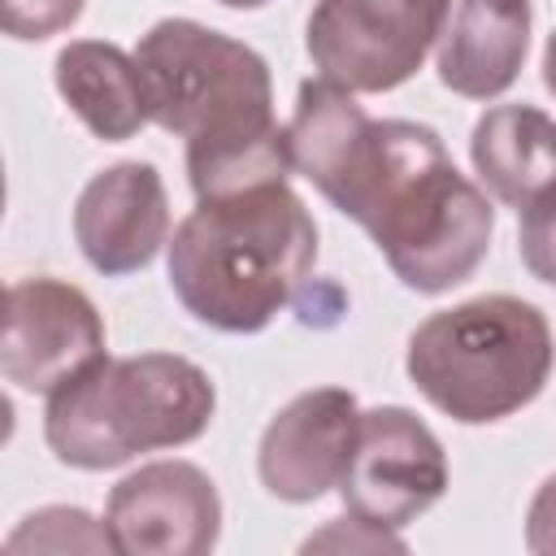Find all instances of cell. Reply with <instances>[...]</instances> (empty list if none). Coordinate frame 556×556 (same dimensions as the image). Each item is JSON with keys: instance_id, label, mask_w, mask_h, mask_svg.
Segmentation results:
<instances>
[{"instance_id": "cell-1", "label": "cell", "mask_w": 556, "mask_h": 556, "mask_svg": "<svg viewBox=\"0 0 556 556\" xmlns=\"http://www.w3.org/2000/svg\"><path fill=\"white\" fill-rule=\"evenodd\" d=\"M287 139L295 169L378 243L404 287L439 295L482 265L495 208L452 165L430 126L374 122L356 91L308 78L300 83Z\"/></svg>"}, {"instance_id": "cell-2", "label": "cell", "mask_w": 556, "mask_h": 556, "mask_svg": "<svg viewBox=\"0 0 556 556\" xmlns=\"http://www.w3.org/2000/svg\"><path fill=\"white\" fill-rule=\"evenodd\" d=\"M148 122L187 139L195 200L287 182L295 169L287 126L274 122V83L261 52L200 26L161 17L135 48Z\"/></svg>"}, {"instance_id": "cell-3", "label": "cell", "mask_w": 556, "mask_h": 556, "mask_svg": "<svg viewBox=\"0 0 556 556\" xmlns=\"http://www.w3.org/2000/svg\"><path fill=\"white\" fill-rule=\"evenodd\" d=\"M317 265V226L287 182L200 200L169 239V287L226 334L265 330L300 300Z\"/></svg>"}, {"instance_id": "cell-4", "label": "cell", "mask_w": 556, "mask_h": 556, "mask_svg": "<svg viewBox=\"0 0 556 556\" xmlns=\"http://www.w3.org/2000/svg\"><path fill=\"white\" fill-rule=\"evenodd\" d=\"M217 408L213 378L174 352L96 361L48 395L43 439L70 469H117L139 452L195 443Z\"/></svg>"}, {"instance_id": "cell-5", "label": "cell", "mask_w": 556, "mask_h": 556, "mask_svg": "<svg viewBox=\"0 0 556 556\" xmlns=\"http://www.w3.org/2000/svg\"><path fill=\"white\" fill-rule=\"evenodd\" d=\"M552 361V326L530 300L478 295L430 313L408 334L404 369L443 417L486 426L539 400Z\"/></svg>"}, {"instance_id": "cell-6", "label": "cell", "mask_w": 556, "mask_h": 556, "mask_svg": "<svg viewBox=\"0 0 556 556\" xmlns=\"http://www.w3.org/2000/svg\"><path fill=\"white\" fill-rule=\"evenodd\" d=\"M447 0H317L304 48L321 78L348 91H391L408 83L439 43Z\"/></svg>"}, {"instance_id": "cell-7", "label": "cell", "mask_w": 556, "mask_h": 556, "mask_svg": "<svg viewBox=\"0 0 556 556\" xmlns=\"http://www.w3.org/2000/svg\"><path fill=\"white\" fill-rule=\"evenodd\" d=\"M447 491V456L434 430L400 408V404H378L361 413L356 443L348 456V469L339 478L343 508L400 530L430 513Z\"/></svg>"}, {"instance_id": "cell-8", "label": "cell", "mask_w": 556, "mask_h": 556, "mask_svg": "<svg viewBox=\"0 0 556 556\" xmlns=\"http://www.w3.org/2000/svg\"><path fill=\"white\" fill-rule=\"evenodd\" d=\"M96 361H104V321L74 282L22 278L4 291L0 369L17 391L52 395Z\"/></svg>"}, {"instance_id": "cell-9", "label": "cell", "mask_w": 556, "mask_h": 556, "mask_svg": "<svg viewBox=\"0 0 556 556\" xmlns=\"http://www.w3.org/2000/svg\"><path fill=\"white\" fill-rule=\"evenodd\" d=\"M104 526L126 556H204L222 534V495L200 465L152 460L109 491Z\"/></svg>"}, {"instance_id": "cell-10", "label": "cell", "mask_w": 556, "mask_h": 556, "mask_svg": "<svg viewBox=\"0 0 556 556\" xmlns=\"http://www.w3.org/2000/svg\"><path fill=\"white\" fill-rule=\"evenodd\" d=\"M361 408L356 395L343 387H313L295 395L278 417L265 426L256 447V473L269 495L287 504L321 500L339 486L352 443H356Z\"/></svg>"}, {"instance_id": "cell-11", "label": "cell", "mask_w": 556, "mask_h": 556, "mask_svg": "<svg viewBox=\"0 0 556 556\" xmlns=\"http://www.w3.org/2000/svg\"><path fill=\"white\" fill-rule=\"evenodd\" d=\"M74 239L91 269L104 278L152 265L169 243V195L148 161H117L100 169L74 204Z\"/></svg>"}, {"instance_id": "cell-12", "label": "cell", "mask_w": 556, "mask_h": 556, "mask_svg": "<svg viewBox=\"0 0 556 556\" xmlns=\"http://www.w3.org/2000/svg\"><path fill=\"white\" fill-rule=\"evenodd\" d=\"M530 52V0H447L434 43L439 83L465 100L504 96Z\"/></svg>"}, {"instance_id": "cell-13", "label": "cell", "mask_w": 556, "mask_h": 556, "mask_svg": "<svg viewBox=\"0 0 556 556\" xmlns=\"http://www.w3.org/2000/svg\"><path fill=\"white\" fill-rule=\"evenodd\" d=\"M56 91L74 109V117L104 143H122L139 135L148 122V96L139 61L104 39H74L56 52Z\"/></svg>"}, {"instance_id": "cell-14", "label": "cell", "mask_w": 556, "mask_h": 556, "mask_svg": "<svg viewBox=\"0 0 556 556\" xmlns=\"http://www.w3.org/2000/svg\"><path fill=\"white\" fill-rule=\"evenodd\" d=\"M469 156L495 200L526 208L556 182V122L534 104H495L473 122Z\"/></svg>"}, {"instance_id": "cell-15", "label": "cell", "mask_w": 556, "mask_h": 556, "mask_svg": "<svg viewBox=\"0 0 556 556\" xmlns=\"http://www.w3.org/2000/svg\"><path fill=\"white\" fill-rule=\"evenodd\" d=\"M4 547L9 552H117L109 526L70 504H52L22 517V526L4 539Z\"/></svg>"}, {"instance_id": "cell-16", "label": "cell", "mask_w": 556, "mask_h": 556, "mask_svg": "<svg viewBox=\"0 0 556 556\" xmlns=\"http://www.w3.org/2000/svg\"><path fill=\"white\" fill-rule=\"evenodd\" d=\"M517 213H521V226H517L521 265L530 269V278L556 287V182Z\"/></svg>"}, {"instance_id": "cell-17", "label": "cell", "mask_w": 556, "mask_h": 556, "mask_svg": "<svg viewBox=\"0 0 556 556\" xmlns=\"http://www.w3.org/2000/svg\"><path fill=\"white\" fill-rule=\"evenodd\" d=\"M304 552H404V539L387 526H374L356 513L326 521L317 534L304 539Z\"/></svg>"}, {"instance_id": "cell-18", "label": "cell", "mask_w": 556, "mask_h": 556, "mask_svg": "<svg viewBox=\"0 0 556 556\" xmlns=\"http://www.w3.org/2000/svg\"><path fill=\"white\" fill-rule=\"evenodd\" d=\"M83 17V0H4V35L13 39H48L70 30Z\"/></svg>"}, {"instance_id": "cell-19", "label": "cell", "mask_w": 556, "mask_h": 556, "mask_svg": "<svg viewBox=\"0 0 556 556\" xmlns=\"http://www.w3.org/2000/svg\"><path fill=\"white\" fill-rule=\"evenodd\" d=\"M526 547L534 556H556V473L543 478V486L530 500V513H526Z\"/></svg>"}, {"instance_id": "cell-20", "label": "cell", "mask_w": 556, "mask_h": 556, "mask_svg": "<svg viewBox=\"0 0 556 556\" xmlns=\"http://www.w3.org/2000/svg\"><path fill=\"white\" fill-rule=\"evenodd\" d=\"M543 83H547V91L556 96V30H552L547 43H543Z\"/></svg>"}, {"instance_id": "cell-21", "label": "cell", "mask_w": 556, "mask_h": 556, "mask_svg": "<svg viewBox=\"0 0 556 556\" xmlns=\"http://www.w3.org/2000/svg\"><path fill=\"white\" fill-rule=\"evenodd\" d=\"M217 4H226V9H261L269 0H217Z\"/></svg>"}]
</instances>
